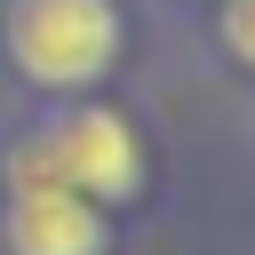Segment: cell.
<instances>
[{
  "label": "cell",
  "instance_id": "cell-1",
  "mask_svg": "<svg viewBox=\"0 0 255 255\" xmlns=\"http://www.w3.org/2000/svg\"><path fill=\"white\" fill-rule=\"evenodd\" d=\"M0 32H8L16 72L32 88H56V96L96 88L120 56V8L112 0H8Z\"/></svg>",
  "mask_w": 255,
  "mask_h": 255
},
{
  "label": "cell",
  "instance_id": "cell-4",
  "mask_svg": "<svg viewBox=\"0 0 255 255\" xmlns=\"http://www.w3.org/2000/svg\"><path fill=\"white\" fill-rule=\"evenodd\" d=\"M223 48L247 64V48H255V32H247V0H223Z\"/></svg>",
  "mask_w": 255,
  "mask_h": 255
},
{
  "label": "cell",
  "instance_id": "cell-3",
  "mask_svg": "<svg viewBox=\"0 0 255 255\" xmlns=\"http://www.w3.org/2000/svg\"><path fill=\"white\" fill-rule=\"evenodd\" d=\"M8 255H104V215L64 183H16Z\"/></svg>",
  "mask_w": 255,
  "mask_h": 255
},
{
  "label": "cell",
  "instance_id": "cell-2",
  "mask_svg": "<svg viewBox=\"0 0 255 255\" xmlns=\"http://www.w3.org/2000/svg\"><path fill=\"white\" fill-rule=\"evenodd\" d=\"M40 151H48V175L64 191H80L88 207L96 199H135V183H143V143L112 104H64L48 120Z\"/></svg>",
  "mask_w": 255,
  "mask_h": 255
}]
</instances>
